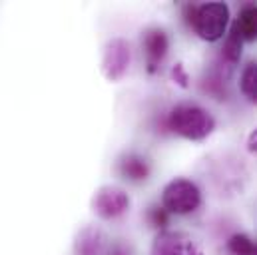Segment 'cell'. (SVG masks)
I'll return each instance as SVG.
<instances>
[{"label":"cell","instance_id":"5b68a950","mask_svg":"<svg viewBox=\"0 0 257 255\" xmlns=\"http://www.w3.org/2000/svg\"><path fill=\"white\" fill-rule=\"evenodd\" d=\"M92 207L98 217L114 219L130 207V197L126 191L116 188V186H104L96 191V195L92 199Z\"/></svg>","mask_w":257,"mask_h":255},{"label":"cell","instance_id":"6da1fadb","mask_svg":"<svg viewBox=\"0 0 257 255\" xmlns=\"http://www.w3.org/2000/svg\"><path fill=\"white\" fill-rule=\"evenodd\" d=\"M168 126L172 132H176L178 136H182L186 140H203L213 132L215 120L201 106L180 104L170 112Z\"/></svg>","mask_w":257,"mask_h":255},{"label":"cell","instance_id":"3957f363","mask_svg":"<svg viewBox=\"0 0 257 255\" xmlns=\"http://www.w3.org/2000/svg\"><path fill=\"white\" fill-rule=\"evenodd\" d=\"M162 203L164 209L168 213H176V215H186L192 213L199 207L201 203V191L199 188L190 182V180H172L162 193Z\"/></svg>","mask_w":257,"mask_h":255},{"label":"cell","instance_id":"7a4b0ae2","mask_svg":"<svg viewBox=\"0 0 257 255\" xmlns=\"http://www.w3.org/2000/svg\"><path fill=\"white\" fill-rule=\"evenodd\" d=\"M229 24V8L225 2H207L195 8L192 28L199 38L207 42H217L225 36Z\"/></svg>","mask_w":257,"mask_h":255},{"label":"cell","instance_id":"8fae6325","mask_svg":"<svg viewBox=\"0 0 257 255\" xmlns=\"http://www.w3.org/2000/svg\"><path fill=\"white\" fill-rule=\"evenodd\" d=\"M241 50H243V40L239 38V34L231 28L225 42H223V48H221V58L227 64H237L241 58Z\"/></svg>","mask_w":257,"mask_h":255},{"label":"cell","instance_id":"ba28073f","mask_svg":"<svg viewBox=\"0 0 257 255\" xmlns=\"http://www.w3.org/2000/svg\"><path fill=\"white\" fill-rule=\"evenodd\" d=\"M102 233L98 227H84L76 237V255H100Z\"/></svg>","mask_w":257,"mask_h":255},{"label":"cell","instance_id":"7c38bea8","mask_svg":"<svg viewBox=\"0 0 257 255\" xmlns=\"http://www.w3.org/2000/svg\"><path fill=\"white\" fill-rule=\"evenodd\" d=\"M227 251L231 255H257V241L245 233H233L227 239Z\"/></svg>","mask_w":257,"mask_h":255},{"label":"cell","instance_id":"4fadbf2b","mask_svg":"<svg viewBox=\"0 0 257 255\" xmlns=\"http://www.w3.org/2000/svg\"><path fill=\"white\" fill-rule=\"evenodd\" d=\"M180 235H182V233L162 231V233L156 237V241H154V247H152L150 255H170L172 247H174V243L180 239Z\"/></svg>","mask_w":257,"mask_h":255},{"label":"cell","instance_id":"ac0fdd59","mask_svg":"<svg viewBox=\"0 0 257 255\" xmlns=\"http://www.w3.org/2000/svg\"><path fill=\"white\" fill-rule=\"evenodd\" d=\"M110 255H128V253H126L122 247H116V249H112V253Z\"/></svg>","mask_w":257,"mask_h":255},{"label":"cell","instance_id":"30bf717a","mask_svg":"<svg viewBox=\"0 0 257 255\" xmlns=\"http://www.w3.org/2000/svg\"><path fill=\"white\" fill-rule=\"evenodd\" d=\"M239 88H241V94L249 102L257 104V62H249L243 66L241 78H239Z\"/></svg>","mask_w":257,"mask_h":255},{"label":"cell","instance_id":"52a82bcc","mask_svg":"<svg viewBox=\"0 0 257 255\" xmlns=\"http://www.w3.org/2000/svg\"><path fill=\"white\" fill-rule=\"evenodd\" d=\"M231 28L243 42H257V4H245Z\"/></svg>","mask_w":257,"mask_h":255},{"label":"cell","instance_id":"2e32d148","mask_svg":"<svg viewBox=\"0 0 257 255\" xmlns=\"http://www.w3.org/2000/svg\"><path fill=\"white\" fill-rule=\"evenodd\" d=\"M172 76H174V80L182 86V88H188V74H186V70H184V66L182 64H176L174 66V70H172Z\"/></svg>","mask_w":257,"mask_h":255},{"label":"cell","instance_id":"9a60e30c","mask_svg":"<svg viewBox=\"0 0 257 255\" xmlns=\"http://www.w3.org/2000/svg\"><path fill=\"white\" fill-rule=\"evenodd\" d=\"M150 219L156 227H164L168 223V211L164 207H152L150 209Z\"/></svg>","mask_w":257,"mask_h":255},{"label":"cell","instance_id":"277c9868","mask_svg":"<svg viewBox=\"0 0 257 255\" xmlns=\"http://www.w3.org/2000/svg\"><path fill=\"white\" fill-rule=\"evenodd\" d=\"M130 44L124 38H112L106 48H104V58H102V70L108 80L118 82L124 78V74L130 68Z\"/></svg>","mask_w":257,"mask_h":255},{"label":"cell","instance_id":"5bb4252c","mask_svg":"<svg viewBox=\"0 0 257 255\" xmlns=\"http://www.w3.org/2000/svg\"><path fill=\"white\" fill-rule=\"evenodd\" d=\"M170 255H203V251H201L195 243H192L188 237L180 235V239L174 243V247H172Z\"/></svg>","mask_w":257,"mask_h":255},{"label":"cell","instance_id":"8992f818","mask_svg":"<svg viewBox=\"0 0 257 255\" xmlns=\"http://www.w3.org/2000/svg\"><path fill=\"white\" fill-rule=\"evenodd\" d=\"M168 48H170V40H168V34L164 30L152 28L144 34V50H146V56H148L150 72H154L156 66L166 58Z\"/></svg>","mask_w":257,"mask_h":255},{"label":"cell","instance_id":"9c48e42d","mask_svg":"<svg viewBox=\"0 0 257 255\" xmlns=\"http://www.w3.org/2000/svg\"><path fill=\"white\" fill-rule=\"evenodd\" d=\"M120 174L124 178L132 180V182H142L150 176V166L144 158H140L136 154H130L120 162Z\"/></svg>","mask_w":257,"mask_h":255},{"label":"cell","instance_id":"e0dca14e","mask_svg":"<svg viewBox=\"0 0 257 255\" xmlns=\"http://www.w3.org/2000/svg\"><path fill=\"white\" fill-rule=\"evenodd\" d=\"M247 152L249 154H257V128L251 130V134L247 136Z\"/></svg>","mask_w":257,"mask_h":255}]
</instances>
